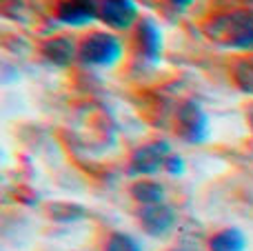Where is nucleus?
<instances>
[{
  "mask_svg": "<svg viewBox=\"0 0 253 251\" xmlns=\"http://www.w3.org/2000/svg\"><path fill=\"white\" fill-rule=\"evenodd\" d=\"M205 31L213 42L231 49H253V13L233 11L215 16L205 25Z\"/></svg>",
  "mask_w": 253,
  "mask_h": 251,
  "instance_id": "f257e3e1",
  "label": "nucleus"
},
{
  "mask_svg": "<svg viewBox=\"0 0 253 251\" xmlns=\"http://www.w3.org/2000/svg\"><path fill=\"white\" fill-rule=\"evenodd\" d=\"M80 60L87 65H98V67H111L120 60L123 56V42L116 36L107 34V31H93L80 42L78 49Z\"/></svg>",
  "mask_w": 253,
  "mask_h": 251,
  "instance_id": "f03ea898",
  "label": "nucleus"
},
{
  "mask_svg": "<svg viewBox=\"0 0 253 251\" xmlns=\"http://www.w3.org/2000/svg\"><path fill=\"white\" fill-rule=\"evenodd\" d=\"M171 151L167 142H149L133 151L129 163V171L135 176H151V173L160 171L162 167H167Z\"/></svg>",
  "mask_w": 253,
  "mask_h": 251,
  "instance_id": "7ed1b4c3",
  "label": "nucleus"
},
{
  "mask_svg": "<svg viewBox=\"0 0 253 251\" xmlns=\"http://www.w3.org/2000/svg\"><path fill=\"white\" fill-rule=\"evenodd\" d=\"M180 136L189 142H202L209 136V118L196 102H184L178 111Z\"/></svg>",
  "mask_w": 253,
  "mask_h": 251,
  "instance_id": "20e7f679",
  "label": "nucleus"
},
{
  "mask_svg": "<svg viewBox=\"0 0 253 251\" xmlns=\"http://www.w3.org/2000/svg\"><path fill=\"white\" fill-rule=\"evenodd\" d=\"M56 16L65 25L83 27L100 18V7H96L93 0H62L56 7Z\"/></svg>",
  "mask_w": 253,
  "mask_h": 251,
  "instance_id": "39448f33",
  "label": "nucleus"
},
{
  "mask_svg": "<svg viewBox=\"0 0 253 251\" xmlns=\"http://www.w3.org/2000/svg\"><path fill=\"white\" fill-rule=\"evenodd\" d=\"M138 18V4L133 0H105L100 4V20L111 29H129Z\"/></svg>",
  "mask_w": 253,
  "mask_h": 251,
  "instance_id": "423d86ee",
  "label": "nucleus"
},
{
  "mask_svg": "<svg viewBox=\"0 0 253 251\" xmlns=\"http://www.w3.org/2000/svg\"><path fill=\"white\" fill-rule=\"evenodd\" d=\"M173 222H175V211L165 203L144 205L142 211H140V225L151 236L167 234L173 227Z\"/></svg>",
  "mask_w": 253,
  "mask_h": 251,
  "instance_id": "0eeeda50",
  "label": "nucleus"
},
{
  "mask_svg": "<svg viewBox=\"0 0 253 251\" xmlns=\"http://www.w3.org/2000/svg\"><path fill=\"white\" fill-rule=\"evenodd\" d=\"M76 40L69 36H58L42 44V56L53 65H69L76 56Z\"/></svg>",
  "mask_w": 253,
  "mask_h": 251,
  "instance_id": "6e6552de",
  "label": "nucleus"
},
{
  "mask_svg": "<svg viewBox=\"0 0 253 251\" xmlns=\"http://www.w3.org/2000/svg\"><path fill=\"white\" fill-rule=\"evenodd\" d=\"M138 40L140 49L149 60H158L162 51V34L151 20H142L138 25Z\"/></svg>",
  "mask_w": 253,
  "mask_h": 251,
  "instance_id": "1a4fd4ad",
  "label": "nucleus"
},
{
  "mask_svg": "<svg viewBox=\"0 0 253 251\" xmlns=\"http://www.w3.org/2000/svg\"><path fill=\"white\" fill-rule=\"evenodd\" d=\"M211 251H247V236L240 229H222L209 240Z\"/></svg>",
  "mask_w": 253,
  "mask_h": 251,
  "instance_id": "9d476101",
  "label": "nucleus"
},
{
  "mask_svg": "<svg viewBox=\"0 0 253 251\" xmlns=\"http://www.w3.org/2000/svg\"><path fill=\"white\" fill-rule=\"evenodd\" d=\"M131 196H133L138 203H142V207L144 205H158L165 198V189L153 180H140L131 187Z\"/></svg>",
  "mask_w": 253,
  "mask_h": 251,
  "instance_id": "9b49d317",
  "label": "nucleus"
},
{
  "mask_svg": "<svg viewBox=\"0 0 253 251\" xmlns=\"http://www.w3.org/2000/svg\"><path fill=\"white\" fill-rule=\"evenodd\" d=\"M105 251H142V247L129 234H111L105 245Z\"/></svg>",
  "mask_w": 253,
  "mask_h": 251,
  "instance_id": "f8f14e48",
  "label": "nucleus"
},
{
  "mask_svg": "<svg viewBox=\"0 0 253 251\" xmlns=\"http://www.w3.org/2000/svg\"><path fill=\"white\" fill-rule=\"evenodd\" d=\"M184 169V163L180 156H169V160H167V171L169 173H182Z\"/></svg>",
  "mask_w": 253,
  "mask_h": 251,
  "instance_id": "ddd939ff",
  "label": "nucleus"
},
{
  "mask_svg": "<svg viewBox=\"0 0 253 251\" xmlns=\"http://www.w3.org/2000/svg\"><path fill=\"white\" fill-rule=\"evenodd\" d=\"M171 2H173L175 7H189V4H191L193 0H171Z\"/></svg>",
  "mask_w": 253,
  "mask_h": 251,
  "instance_id": "4468645a",
  "label": "nucleus"
},
{
  "mask_svg": "<svg viewBox=\"0 0 253 251\" xmlns=\"http://www.w3.org/2000/svg\"><path fill=\"white\" fill-rule=\"evenodd\" d=\"M251 125H253V114H251Z\"/></svg>",
  "mask_w": 253,
  "mask_h": 251,
  "instance_id": "2eb2a0df",
  "label": "nucleus"
}]
</instances>
